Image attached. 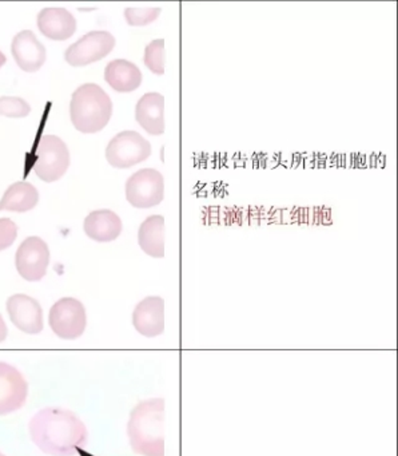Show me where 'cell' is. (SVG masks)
Wrapping results in <instances>:
<instances>
[{"mask_svg": "<svg viewBox=\"0 0 398 456\" xmlns=\"http://www.w3.org/2000/svg\"><path fill=\"white\" fill-rule=\"evenodd\" d=\"M29 436L51 456H74L87 443V428L74 412L63 408H45L29 421Z\"/></svg>", "mask_w": 398, "mask_h": 456, "instance_id": "cell-1", "label": "cell"}, {"mask_svg": "<svg viewBox=\"0 0 398 456\" xmlns=\"http://www.w3.org/2000/svg\"><path fill=\"white\" fill-rule=\"evenodd\" d=\"M127 435L136 455L165 456V399L138 403L131 411Z\"/></svg>", "mask_w": 398, "mask_h": 456, "instance_id": "cell-2", "label": "cell"}, {"mask_svg": "<svg viewBox=\"0 0 398 456\" xmlns=\"http://www.w3.org/2000/svg\"><path fill=\"white\" fill-rule=\"evenodd\" d=\"M69 114L77 132L93 134L103 130L111 119L112 102L101 86L85 84L72 94Z\"/></svg>", "mask_w": 398, "mask_h": 456, "instance_id": "cell-3", "label": "cell"}, {"mask_svg": "<svg viewBox=\"0 0 398 456\" xmlns=\"http://www.w3.org/2000/svg\"><path fill=\"white\" fill-rule=\"evenodd\" d=\"M69 151L66 143L55 135H45L37 143L34 170L45 183H55L69 169Z\"/></svg>", "mask_w": 398, "mask_h": 456, "instance_id": "cell-4", "label": "cell"}, {"mask_svg": "<svg viewBox=\"0 0 398 456\" xmlns=\"http://www.w3.org/2000/svg\"><path fill=\"white\" fill-rule=\"evenodd\" d=\"M128 204L139 209L157 207L165 199V180L155 169H142L134 173L126 183Z\"/></svg>", "mask_w": 398, "mask_h": 456, "instance_id": "cell-5", "label": "cell"}, {"mask_svg": "<svg viewBox=\"0 0 398 456\" xmlns=\"http://www.w3.org/2000/svg\"><path fill=\"white\" fill-rule=\"evenodd\" d=\"M48 322L58 338L75 340L85 333L87 327L85 305L77 298H61L50 309Z\"/></svg>", "mask_w": 398, "mask_h": 456, "instance_id": "cell-6", "label": "cell"}, {"mask_svg": "<svg viewBox=\"0 0 398 456\" xmlns=\"http://www.w3.org/2000/svg\"><path fill=\"white\" fill-rule=\"evenodd\" d=\"M151 154V145L139 133L127 130L115 135L106 149V159L111 167L127 169L146 161Z\"/></svg>", "mask_w": 398, "mask_h": 456, "instance_id": "cell-7", "label": "cell"}, {"mask_svg": "<svg viewBox=\"0 0 398 456\" xmlns=\"http://www.w3.org/2000/svg\"><path fill=\"white\" fill-rule=\"evenodd\" d=\"M115 47V38L107 31H91L66 50L64 60L69 66L83 68L106 58Z\"/></svg>", "mask_w": 398, "mask_h": 456, "instance_id": "cell-8", "label": "cell"}, {"mask_svg": "<svg viewBox=\"0 0 398 456\" xmlns=\"http://www.w3.org/2000/svg\"><path fill=\"white\" fill-rule=\"evenodd\" d=\"M50 250L39 237H28L21 242L16 252L15 264L18 273L26 281H40L45 276Z\"/></svg>", "mask_w": 398, "mask_h": 456, "instance_id": "cell-9", "label": "cell"}, {"mask_svg": "<svg viewBox=\"0 0 398 456\" xmlns=\"http://www.w3.org/2000/svg\"><path fill=\"white\" fill-rule=\"evenodd\" d=\"M27 395L28 384L24 376L12 365L0 362V416L20 410Z\"/></svg>", "mask_w": 398, "mask_h": 456, "instance_id": "cell-10", "label": "cell"}, {"mask_svg": "<svg viewBox=\"0 0 398 456\" xmlns=\"http://www.w3.org/2000/svg\"><path fill=\"white\" fill-rule=\"evenodd\" d=\"M11 322L27 335H37L43 330V311L35 298L27 295H13L7 300Z\"/></svg>", "mask_w": 398, "mask_h": 456, "instance_id": "cell-11", "label": "cell"}, {"mask_svg": "<svg viewBox=\"0 0 398 456\" xmlns=\"http://www.w3.org/2000/svg\"><path fill=\"white\" fill-rule=\"evenodd\" d=\"M133 325L144 338H158L165 332V300L159 296L143 298L133 312Z\"/></svg>", "mask_w": 398, "mask_h": 456, "instance_id": "cell-12", "label": "cell"}, {"mask_svg": "<svg viewBox=\"0 0 398 456\" xmlns=\"http://www.w3.org/2000/svg\"><path fill=\"white\" fill-rule=\"evenodd\" d=\"M11 52L16 65L26 73H35L45 65V46L37 41L32 31L26 30L16 34L11 45Z\"/></svg>", "mask_w": 398, "mask_h": 456, "instance_id": "cell-13", "label": "cell"}, {"mask_svg": "<svg viewBox=\"0 0 398 456\" xmlns=\"http://www.w3.org/2000/svg\"><path fill=\"white\" fill-rule=\"evenodd\" d=\"M135 119L144 132L151 135L165 133V97L159 93H147L136 103Z\"/></svg>", "mask_w": 398, "mask_h": 456, "instance_id": "cell-14", "label": "cell"}, {"mask_svg": "<svg viewBox=\"0 0 398 456\" xmlns=\"http://www.w3.org/2000/svg\"><path fill=\"white\" fill-rule=\"evenodd\" d=\"M37 28L53 41H67L77 31V20L64 9H45L37 15Z\"/></svg>", "mask_w": 398, "mask_h": 456, "instance_id": "cell-15", "label": "cell"}, {"mask_svg": "<svg viewBox=\"0 0 398 456\" xmlns=\"http://www.w3.org/2000/svg\"><path fill=\"white\" fill-rule=\"evenodd\" d=\"M83 229L93 241H114L122 233V220L112 210H95L85 217Z\"/></svg>", "mask_w": 398, "mask_h": 456, "instance_id": "cell-16", "label": "cell"}, {"mask_svg": "<svg viewBox=\"0 0 398 456\" xmlns=\"http://www.w3.org/2000/svg\"><path fill=\"white\" fill-rule=\"evenodd\" d=\"M104 81L118 93H131L142 84V73L133 62L111 61L104 70Z\"/></svg>", "mask_w": 398, "mask_h": 456, "instance_id": "cell-17", "label": "cell"}, {"mask_svg": "<svg viewBox=\"0 0 398 456\" xmlns=\"http://www.w3.org/2000/svg\"><path fill=\"white\" fill-rule=\"evenodd\" d=\"M138 242L150 257H165V218L162 216L146 218L139 228Z\"/></svg>", "mask_w": 398, "mask_h": 456, "instance_id": "cell-18", "label": "cell"}, {"mask_svg": "<svg viewBox=\"0 0 398 456\" xmlns=\"http://www.w3.org/2000/svg\"><path fill=\"white\" fill-rule=\"evenodd\" d=\"M39 201L37 188L28 183H15L5 191L0 200V210L24 213L34 209Z\"/></svg>", "mask_w": 398, "mask_h": 456, "instance_id": "cell-19", "label": "cell"}, {"mask_svg": "<svg viewBox=\"0 0 398 456\" xmlns=\"http://www.w3.org/2000/svg\"><path fill=\"white\" fill-rule=\"evenodd\" d=\"M143 61L150 71L157 76H163L166 65L165 41L155 39L151 44L147 45Z\"/></svg>", "mask_w": 398, "mask_h": 456, "instance_id": "cell-20", "label": "cell"}, {"mask_svg": "<svg viewBox=\"0 0 398 456\" xmlns=\"http://www.w3.org/2000/svg\"><path fill=\"white\" fill-rule=\"evenodd\" d=\"M31 108L26 101L18 97H0V116L7 118H24Z\"/></svg>", "mask_w": 398, "mask_h": 456, "instance_id": "cell-21", "label": "cell"}, {"mask_svg": "<svg viewBox=\"0 0 398 456\" xmlns=\"http://www.w3.org/2000/svg\"><path fill=\"white\" fill-rule=\"evenodd\" d=\"M160 9H126L125 18L130 26H147L160 15Z\"/></svg>", "mask_w": 398, "mask_h": 456, "instance_id": "cell-22", "label": "cell"}, {"mask_svg": "<svg viewBox=\"0 0 398 456\" xmlns=\"http://www.w3.org/2000/svg\"><path fill=\"white\" fill-rule=\"evenodd\" d=\"M18 226L10 218H0V250L7 249L15 242Z\"/></svg>", "mask_w": 398, "mask_h": 456, "instance_id": "cell-23", "label": "cell"}, {"mask_svg": "<svg viewBox=\"0 0 398 456\" xmlns=\"http://www.w3.org/2000/svg\"><path fill=\"white\" fill-rule=\"evenodd\" d=\"M7 335V325H5L4 320H3L2 314H0V343H3V341L5 340Z\"/></svg>", "mask_w": 398, "mask_h": 456, "instance_id": "cell-24", "label": "cell"}, {"mask_svg": "<svg viewBox=\"0 0 398 456\" xmlns=\"http://www.w3.org/2000/svg\"><path fill=\"white\" fill-rule=\"evenodd\" d=\"M5 62H7V58H5V55L3 54L2 52H0V69H2L3 66L5 65Z\"/></svg>", "mask_w": 398, "mask_h": 456, "instance_id": "cell-25", "label": "cell"}, {"mask_svg": "<svg viewBox=\"0 0 398 456\" xmlns=\"http://www.w3.org/2000/svg\"><path fill=\"white\" fill-rule=\"evenodd\" d=\"M0 456H5V455H3V453H2V452H0Z\"/></svg>", "mask_w": 398, "mask_h": 456, "instance_id": "cell-26", "label": "cell"}]
</instances>
